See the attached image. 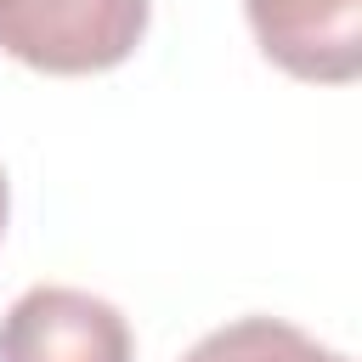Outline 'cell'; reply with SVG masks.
Returning a JSON list of instances; mask_svg holds the SVG:
<instances>
[{
  "instance_id": "cell-3",
  "label": "cell",
  "mask_w": 362,
  "mask_h": 362,
  "mask_svg": "<svg viewBox=\"0 0 362 362\" xmlns=\"http://www.w3.org/2000/svg\"><path fill=\"white\" fill-rule=\"evenodd\" d=\"M260 51L311 85H351L362 74V0H243Z\"/></svg>"
},
{
  "instance_id": "cell-1",
  "label": "cell",
  "mask_w": 362,
  "mask_h": 362,
  "mask_svg": "<svg viewBox=\"0 0 362 362\" xmlns=\"http://www.w3.org/2000/svg\"><path fill=\"white\" fill-rule=\"evenodd\" d=\"M153 0H0V51L40 74L119 68L147 34Z\"/></svg>"
},
{
  "instance_id": "cell-2",
  "label": "cell",
  "mask_w": 362,
  "mask_h": 362,
  "mask_svg": "<svg viewBox=\"0 0 362 362\" xmlns=\"http://www.w3.org/2000/svg\"><path fill=\"white\" fill-rule=\"evenodd\" d=\"M0 362H136V339L113 300L40 283L0 317Z\"/></svg>"
},
{
  "instance_id": "cell-5",
  "label": "cell",
  "mask_w": 362,
  "mask_h": 362,
  "mask_svg": "<svg viewBox=\"0 0 362 362\" xmlns=\"http://www.w3.org/2000/svg\"><path fill=\"white\" fill-rule=\"evenodd\" d=\"M6 215H11V187H6V170H0V232H6Z\"/></svg>"
},
{
  "instance_id": "cell-4",
  "label": "cell",
  "mask_w": 362,
  "mask_h": 362,
  "mask_svg": "<svg viewBox=\"0 0 362 362\" xmlns=\"http://www.w3.org/2000/svg\"><path fill=\"white\" fill-rule=\"evenodd\" d=\"M181 362H351L334 345H317L305 328L283 317H238L215 334H204Z\"/></svg>"
}]
</instances>
